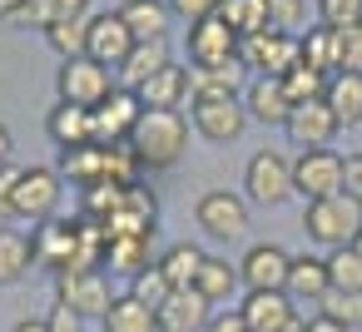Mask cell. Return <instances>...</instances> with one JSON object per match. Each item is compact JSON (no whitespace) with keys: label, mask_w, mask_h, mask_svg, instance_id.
<instances>
[{"label":"cell","mask_w":362,"mask_h":332,"mask_svg":"<svg viewBox=\"0 0 362 332\" xmlns=\"http://www.w3.org/2000/svg\"><path fill=\"white\" fill-rule=\"evenodd\" d=\"M184 144H189V124L174 109H144L129 134V154L139 169H174Z\"/></svg>","instance_id":"6da1fadb"},{"label":"cell","mask_w":362,"mask_h":332,"mask_svg":"<svg viewBox=\"0 0 362 332\" xmlns=\"http://www.w3.org/2000/svg\"><path fill=\"white\" fill-rule=\"evenodd\" d=\"M303 228H308V238L322 243V248H347V243H357V233H362V203H357L352 194L317 198V203H308Z\"/></svg>","instance_id":"7a4b0ae2"},{"label":"cell","mask_w":362,"mask_h":332,"mask_svg":"<svg viewBox=\"0 0 362 332\" xmlns=\"http://www.w3.org/2000/svg\"><path fill=\"white\" fill-rule=\"evenodd\" d=\"M298 60H303V40H298V35L263 30V35L238 40V65H243V70H253L258 80H283Z\"/></svg>","instance_id":"3957f363"},{"label":"cell","mask_w":362,"mask_h":332,"mask_svg":"<svg viewBox=\"0 0 362 332\" xmlns=\"http://www.w3.org/2000/svg\"><path fill=\"white\" fill-rule=\"evenodd\" d=\"M342 169H347L342 154H332V149H303L298 164H293V194H303L308 203L332 198V194H342Z\"/></svg>","instance_id":"277c9868"},{"label":"cell","mask_w":362,"mask_h":332,"mask_svg":"<svg viewBox=\"0 0 362 332\" xmlns=\"http://www.w3.org/2000/svg\"><path fill=\"white\" fill-rule=\"evenodd\" d=\"M60 203V174L55 169H21L16 174V194H11V213L30 218V223H50Z\"/></svg>","instance_id":"5b68a950"},{"label":"cell","mask_w":362,"mask_h":332,"mask_svg":"<svg viewBox=\"0 0 362 332\" xmlns=\"http://www.w3.org/2000/svg\"><path fill=\"white\" fill-rule=\"evenodd\" d=\"M110 95H115V75H110L105 65H95L90 55L65 60V70H60V100H65V105L95 109V105H105Z\"/></svg>","instance_id":"8992f818"},{"label":"cell","mask_w":362,"mask_h":332,"mask_svg":"<svg viewBox=\"0 0 362 332\" xmlns=\"http://www.w3.org/2000/svg\"><path fill=\"white\" fill-rule=\"evenodd\" d=\"M189 60H194V70H214V65L238 60V35L218 20V11L189 25Z\"/></svg>","instance_id":"52a82bcc"},{"label":"cell","mask_w":362,"mask_h":332,"mask_svg":"<svg viewBox=\"0 0 362 332\" xmlns=\"http://www.w3.org/2000/svg\"><path fill=\"white\" fill-rule=\"evenodd\" d=\"M194 213H199V228H204L209 238L233 243V238L248 233V203H243L238 194H228V189H209Z\"/></svg>","instance_id":"ba28073f"},{"label":"cell","mask_w":362,"mask_h":332,"mask_svg":"<svg viewBox=\"0 0 362 332\" xmlns=\"http://www.w3.org/2000/svg\"><path fill=\"white\" fill-rule=\"evenodd\" d=\"M55 302L70 307L75 317H105L115 297H110L105 273H60L55 278Z\"/></svg>","instance_id":"9c48e42d"},{"label":"cell","mask_w":362,"mask_h":332,"mask_svg":"<svg viewBox=\"0 0 362 332\" xmlns=\"http://www.w3.org/2000/svg\"><path fill=\"white\" fill-rule=\"evenodd\" d=\"M139 114H144L139 95L124 90V85H115V95L105 105H95V144H129Z\"/></svg>","instance_id":"30bf717a"},{"label":"cell","mask_w":362,"mask_h":332,"mask_svg":"<svg viewBox=\"0 0 362 332\" xmlns=\"http://www.w3.org/2000/svg\"><path fill=\"white\" fill-rule=\"evenodd\" d=\"M243 184H248L253 203H283V198L293 194V164H288L283 154H273V149H258V154L248 159Z\"/></svg>","instance_id":"8fae6325"},{"label":"cell","mask_w":362,"mask_h":332,"mask_svg":"<svg viewBox=\"0 0 362 332\" xmlns=\"http://www.w3.org/2000/svg\"><path fill=\"white\" fill-rule=\"evenodd\" d=\"M288 263L293 258L278 243H253L243 253V263H238V278H243L248 292H283L288 287Z\"/></svg>","instance_id":"7c38bea8"},{"label":"cell","mask_w":362,"mask_h":332,"mask_svg":"<svg viewBox=\"0 0 362 332\" xmlns=\"http://www.w3.org/2000/svg\"><path fill=\"white\" fill-rule=\"evenodd\" d=\"M248 124V109L238 105V95H218V100H194V129L214 144L238 139Z\"/></svg>","instance_id":"4fadbf2b"},{"label":"cell","mask_w":362,"mask_h":332,"mask_svg":"<svg viewBox=\"0 0 362 332\" xmlns=\"http://www.w3.org/2000/svg\"><path fill=\"white\" fill-rule=\"evenodd\" d=\"M129 50H134V35H129V25L119 20V11H115V16H95V20H90L85 55H90L95 65H105V70H119V65L129 60Z\"/></svg>","instance_id":"5bb4252c"},{"label":"cell","mask_w":362,"mask_h":332,"mask_svg":"<svg viewBox=\"0 0 362 332\" xmlns=\"http://www.w3.org/2000/svg\"><path fill=\"white\" fill-rule=\"evenodd\" d=\"M214 302L199 292V287H174L164 302H159V312H154V322H159V332H204L209 327V312Z\"/></svg>","instance_id":"9a60e30c"},{"label":"cell","mask_w":362,"mask_h":332,"mask_svg":"<svg viewBox=\"0 0 362 332\" xmlns=\"http://www.w3.org/2000/svg\"><path fill=\"white\" fill-rule=\"evenodd\" d=\"M283 129H288V139H293L298 149H327L342 124L332 119L327 100H308V105H293V114H288Z\"/></svg>","instance_id":"2e32d148"},{"label":"cell","mask_w":362,"mask_h":332,"mask_svg":"<svg viewBox=\"0 0 362 332\" xmlns=\"http://www.w3.org/2000/svg\"><path fill=\"white\" fill-rule=\"evenodd\" d=\"M238 312H243L248 332H303L288 292H248Z\"/></svg>","instance_id":"e0dca14e"},{"label":"cell","mask_w":362,"mask_h":332,"mask_svg":"<svg viewBox=\"0 0 362 332\" xmlns=\"http://www.w3.org/2000/svg\"><path fill=\"white\" fill-rule=\"evenodd\" d=\"M75 238H80V218H50V223H40V233L30 238L35 243V263L65 273L70 258H75Z\"/></svg>","instance_id":"ac0fdd59"},{"label":"cell","mask_w":362,"mask_h":332,"mask_svg":"<svg viewBox=\"0 0 362 332\" xmlns=\"http://www.w3.org/2000/svg\"><path fill=\"white\" fill-rule=\"evenodd\" d=\"M169 0H124L119 6V20L129 25V35H134V45L139 40H164L169 35Z\"/></svg>","instance_id":"d6986e66"},{"label":"cell","mask_w":362,"mask_h":332,"mask_svg":"<svg viewBox=\"0 0 362 332\" xmlns=\"http://www.w3.org/2000/svg\"><path fill=\"white\" fill-rule=\"evenodd\" d=\"M332 287V278H327V258H313V253H298L293 263H288V297H298V302H317L322 292Z\"/></svg>","instance_id":"ffe728a7"},{"label":"cell","mask_w":362,"mask_h":332,"mask_svg":"<svg viewBox=\"0 0 362 332\" xmlns=\"http://www.w3.org/2000/svg\"><path fill=\"white\" fill-rule=\"evenodd\" d=\"M248 119H258V124H288V114H293V100H288V90H283V80H253L248 85Z\"/></svg>","instance_id":"44dd1931"},{"label":"cell","mask_w":362,"mask_h":332,"mask_svg":"<svg viewBox=\"0 0 362 332\" xmlns=\"http://www.w3.org/2000/svg\"><path fill=\"white\" fill-rule=\"evenodd\" d=\"M50 139L60 149H80V144H95V109H80V105H55L50 114Z\"/></svg>","instance_id":"7402d4cb"},{"label":"cell","mask_w":362,"mask_h":332,"mask_svg":"<svg viewBox=\"0 0 362 332\" xmlns=\"http://www.w3.org/2000/svg\"><path fill=\"white\" fill-rule=\"evenodd\" d=\"M139 105L144 109H179V100L189 95V70H179V65H164L154 80H144L139 90Z\"/></svg>","instance_id":"603a6c76"},{"label":"cell","mask_w":362,"mask_h":332,"mask_svg":"<svg viewBox=\"0 0 362 332\" xmlns=\"http://www.w3.org/2000/svg\"><path fill=\"white\" fill-rule=\"evenodd\" d=\"M85 11H90V0H25V6L11 16V25H40V30H50L60 20H80Z\"/></svg>","instance_id":"cb8c5ba5"},{"label":"cell","mask_w":362,"mask_h":332,"mask_svg":"<svg viewBox=\"0 0 362 332\" xmlns=\"http://www.w3.org/2000/svg\"><path fill=\"white\" fill-rule=\"evenodd\" d=\"M164 65H169V45H164V40H139V45L129 50V60L119 65V80H124V90H139V85L154 80Z\"/></svg>","instance_id":"d4e9b609"},{"label":"cell","mask_w":362,"mask_h":332,"mask_svg":"<svg viewBox=\"0 0 362 332\" xmlns=\"http://www.w3.org/2000/svg\"><path fill=\"white\" fill-rule=\"evenodd\" d=\"M322 100H327V109H332V119L342 129L362 124V75H332Z\"/></svg>","instance_id":"484cf974"},{"label":"cell","mask_w":362,"mask_h":332,"mask_svg":"<svg viewBox=\"0 0 362 332\" xmlns=\"http://www.w3.org/2000/svg\"><path fill=\"white\" fill-rule=\"evenodd\" d=\"M218 20H223L238 40L273 30V25H268V6H263V0H218Z\"/></svg>","instance_id":"4316f807"},{"label":"cell","mask_w":362,"mask_h":332,"mask_svg":"<svg viewBox=\"0 0 362 332\" xmlns=\"http://www.w3.org/2000/svg\"><path fill=\"white\" fill-rule=\"evenodd\" d=\"M105 322V332H159V322H154V307H144L139 297H115L110 302V312L100 317Z\"/></svg>","instance_id":"83f0119b"},{"label":"cell","mask_w":362,"mask_h":332,"mask_svg":"<svg viewBox=\"0 0 362 332\" xmlns=\"http://www.w3.org/2000/svg\"><path fill=\"white\" fill-rule=\"evenodd\" d=\"M35 263V243L25 233H11V228H0V283H21Z\"/></svg>","instance_id":"f1b7e54d"},{"label":"cell","mask_w":362,"mask_h":332,"mask_svg":"<svg viewBox=\"0 0 362 332\" xmlns=\"http://www.w3.org/2000/svg\"><path fill=\"white\" fill-rule=\"evenodd\" d=\"M303 65H313L317 75H342V60H337V30H327V25H317V30H308L303 35Z\"/></svg>","instance_id":"f546056e"},{"label":"cell","mask_w":362,"mask_h":332,"mask_svg":"<svg viewBox=\"0 0 362 332\" xmlns=\"http://www.w3.org/2000/svg\"><path fill=\"white\" fill-rule=\"evenodd\" d=\"M60 174L65 179H75V184H100L105 179V144H80V149H65V159H60Z\"/></svg>","instance_id":"4dcf8cb0"},{"label":"cell","mask_w":362,"mask_h":332,"mask_svg":"<svg viewBox=\"0 0 362 332\" xmlns=\"http://www.w3.org/2000/svg\"><path fill=\"white\" fill-rule=\"evenodd\" d=\"M204 248H194V243H174L164 258H159V268H164V278H169V287H194V278H199V268H204Z\"/></svg>","instance_id":"1f68e13d"},{"label":"cell","mask_w":362,"mask_h":332,"mask_svg":"<svg viewBox=\"0 0 362 332\" xmlns=\"http://www.w3.org/2000/svg\"><path fill=\"white\" fill-rule=\"evenodd\" d=\"M243 278H238V268L228 263V258H204V268H199V278H194V287L209 297V302H223V297H233V287H238Z\"/></svg>","instance_id":"d6a6232c"},{"label":"cell","mask_w":362,"mask_h":332,"mask_svg":"<svg viewBox=\"0 0 362 332\" xmlns=\"http://www.w3.org/2000/svg\"><path fill=\"white\" fill-rule=\"evenodd\" d=\"M238 60L233 65H214V70H194L189 75V95L194 100H218V95H238Z\"/></svg>","instance_id":"836d02e7"},{"label":"cell","mask_w":362,"mask_h":332,"mask_svg":"<svg viewBox=\"0 0 362 332\" xmlns=\"http://www.w3.org/2000/svg\"><path fill=\"white\" fill-rule=\"evenodd\" d=\"M317 317H332V322H342V327H362V292H342V287H327L322 297H317Z\"/></svg>","instance_id":"e575fe53"},{"label":"cell","mask_w":362,"mask_h":332,"mask_svg":"<svg viewBox=\"0 0 362 332\" xmlns=\"http://www.w3.org/2000/svg\"><path fill=\"white\" fill-rule=\"evenodd\" d=\"M283 90H288V100H293V105H308V100H322V95H327V75H317L313 65H303V60H298V65L283 75Z\"/></svg>","instance_id":"d590c367"},{"label":"cell","mask_w":362,"mask_h":332,"mask_svg":"<svg viewBox=\"0 0 362 332\" xmlns=\"http://www.w3.org/2000/svg\"><path fill=\"white\" fill-rule=\"evenodd\" d=\"M327 278H332V287H342V292H362V253H357L352 243H347V248H332Z\"/></svg>","instance_id":"8d00e7d4"},{"label":"cell","mask_w":362,"mask_h":332,"mask_svg":"<svg viewBox=\"0 0 362 332\" xmlns=\"http://www.w3.org/2000/svg\"><path fill=\"white\" fill-rule=\"evenodd\" d=\"M149 263H154V258H149V238H115V243H110V268H115V273H129V278H134V273H144Z\"/></svg>","instance_id":"74e56055"},{"label":"cell","mask_w":362,"mask_h":332,"mask_svg":"<svg viewBox=\"0 0 362 332\" xmlns=\"http://www.w3.org/2000/svg\"><path fill=\"white\" fill-rule=\"evenodd\" d=\"M45 35H50V45H55L65 60H75V55H85V40H90V16H80V20H60V25H50Z\"/></svg>","instance_id":"f35d334b"},{"label":"cell","mask_w":362,"mask_h":332,"mask_svg":"<svg viewBox=\"0 0 362 332\" xmlns=\"http://www.w3.org/2000/svg\"><path fill=\"white\" fill-rule=\"evenodd\" d=\"M169 292H174V287H169V278H164V268H159V263H149L144 273H134V287H129V297H139L144 307H154V312H159V302H164Z\"/></svg>","instance_id":"ab89813d"},{"label":"cell","mask_w":362,"mask_h":332,"mask_svg":"<svg viewBox=\"0 0 362 332\" xmlns=\"http://www.w3.org/2000/svg\"><path fill=\"white\" fill-rule=\"evenodd\" d=\"M317 11H322V25L327 30L362 25V0H317Z\"/></svg>","instance_id":"60d3db41"},{"label":"cell","mask_w":362,"mask_h":332,"mask_svg":"<svg viewBox=\"0 0 362 332\" xmlns=\"http://www.w3.org/2000/svg\"><path fill=\"white\" fill-rule=\"evenodd\" d=\"M337 60H342V75H362V25L337 30Z\"/></svg>","instance_id":"b9f144b4"},{"label":"cell","mask_w":362,"mask_h":332,"mask_svg":"<svg viewBox=\"0 0 362 332\" xmlns=\"http://www.w3.org/2000/svg\"><path fill=\"white\" fill-rule=\"evenodd\" d=\"M263 6H268V25L283 35H293L303 25V0H263Z\"/></svg>","instance_id":"7bdbcfd3"},{"label":"cell","mask_w":362,"mask_h":332,"mask_svg":"<svg viewBox=\"0 0 362 332\" xmlns=\"http://www.w3.org/2000/svg\"><path fill=\"white\" fill-rule=\"evenodd\" d=\"M169 11H174V16H184V20L194 25V20H204V16H214V11H218V0H169Z\"/></svg>","instance_id":"ee69618b"},{"label":"cell","mask_w":362,"mask_h":332,"mask_svg":"<svg viewBox=\"0 0 362 332\" xmlns=\"http://www.w3.org/2000/svg\"><path fill=\"white\" fill-rule=\"evenodd\" d=\"M342 194H352V198L362 203V154L347 159V169H342Z\"/></svg>","instance_id":"f6af8a7d"},{"label":"cell","mask_w":362,"mask_h":332,"mask_svg":"<svg viewBox=\"0 0 362 332\" xmlns=\"http://www.w3.org/2000/svg\"><path fill=\"white\" fill-rule=\"evenodd\" d=\"M16 174H21V169H0V228H6V218H16V213H11V194H16Z\"/></svg>","instance_id":"bcb514c9"},{"label":"cell","mask_w":362,"mask_h":332,"mask_svg":"<svg viewBox=\"0 0 362 332\" xmlns=\"http://www.w3.org/2000/svg\"><path fill=\"white\" fill-rule=\"evenodd\" d=\"M204 332H248V322H243V312H214Z\"/></svg>","instance_id":"7dc6e473"},{"label":"cell","mask_w":362,"mask_h":332,"mask_svg":"<svg viewBox=\"0 0 362 332\" xmlns=\"http://www.w3.org/2000/svg\"><path fill=\"white\" fill-rule=\"evenodd\" d=\"M45 327H50V332H80V317H75L70 307H60V302H55V312L45 317Z\"/></svg>","instance_id":"c3c4849f"},{"label":"cell","mask_w":362,"mask_h":332,"mask_svg":"<svg viewBox=\"0 0 362 332\" xmlns=\"http://www.w3.org/2000/svg\"><path fill=\"white\" fill-rule=\"evenodd\" d=\"M303 332H352V327H342L332 317H313V322H303Z\"/></svg>","instance_id":"681fc988"},{"label":"cell","mask_w":362,"mask_h":332,"mask_svg":"<svg viewBox=\"0 0 362 332\" xmlns=\"http://www.w3.org/2000/svg\"><path fill=\"white\" fill-rule=\"evenodd\" d=\"M11 149H16V144H11V129L0 124V169H11Z\"/></svg>","instance_id":"f907efd6"},{"label":"cell","mask_w":362,"mask_h":332,"mask_svg":"<svg viewBox=\"0 0 362 332\" xmlns=\"http://www.w3.org/2000/svg\"><path fill=\"white\" fill-rule=\"evenodd\" d=\"M16 332H50V327H45V317H35V322L25 317V322H16Z\"/></svg>","instance_id":"816d5d0a"},{"label":"cell","mask_w":362,"mask_h":332,"mask_svg":"<svg viewBox=\"0 0 362 332\" xmlns=\"http://www.w3.org/2000/svg\"><path fill=\"white\" fill-rule=\"evenodd\" d=\"M352 248H357V253H362V233H357V243H352Z\"/></svg>","instance_id":"f5cc1de1"}]
</instances>
